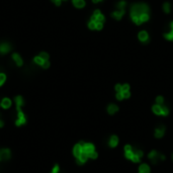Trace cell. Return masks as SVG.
Here are the masks:
<instances>
[{
    "instance_id": "25",
    "label": "cell",
    "mask_w": 173,
    "mask_h": 173,
    "mask_svg": "<svg viewBox=\"0 0 173 173\" xmlns=\"http://www.w3.org/2000/svg\"><path fill=\"white\" fill-rule=\"evenodd\" d=\"M156 103L157 104H164V97L157 96L156 97Z\"/></svg>"
},
{
    "instance_id": "28",
    "label": "cell",
    "mask_w": 173,
    "mask_h": 173,
    "mask_svg": "<svg viewBox=\"0 0 173 173\" xmlns=\"http://www.w3.org/2000/svg\"><path fill=\"white\" fill-rule=\"evenodd\" d=\"M59 171H60V167H59L58 165H55L53 169H52L51 173H59Z\"/></svg>"
},
{
    "instance_id": "27",
    "label": "cell",
    "mask_w": 173,
    "mask_h": 173,
    "mask_svg": "<svg viewBox=\"0 0 173 173\" xmlns=\"http://www.w3.org/2000/svg\"><path fill=\"white\" fill-rule=\"evenodd\" d=\"M5 79H6L5 74H3V73H0V86H1V85L4 83Z\"/></svg>"
},
{
    "instance_id": "15",
    "label": "cell",
    "mask_w": 173,
    "mask_h": 173,
    "mask_svg": "<svg viewBox=\"0 0 173 173\" xmlns=\"http://www.w3.org/2000/svg\"><path fill=\"white\" fill-rule=\"evenodd\" d=\"M151 168L147 163H143L138 167V173H150Z\"/></svg>"
},
{
    "instance_id": "31",
    "label": "cell",
    "mask_w": 173,
    "mask_h": 173,
    "mask_svg": "<svg viewBox=\"0 0 173 173\" xmlns=\"http://www.w3.org/2000/svg\"><path fill=\"white\" fill-rule=\"evenodd\" d=\"M103 0H92V2L93 3H95V4H97V3H100V2H102Z\"/></svg>"
},
{
    "instance_id": "21",
    "label": "cell",
    "mask_w": 173,
    "mask_h": 173,
    "mask_svg": "<svg viewBox=\"0 0 173 173\" xmlns=\"http://www.w3.org/2000/svg\"><path fill=\"white\" fill-rule=\"evenodd\" d=\"M73 1V4H74L75 7H77V8H83L85 6V1L84 0H72Z\"/></svg>"
},
{
    "instance_id": "22",
    "label": "cell",
    "mask_w": 173,
    "mask_h": 173,
    "mask_svg": "<svg viewBox=\"0 0 173 173\" xmlns=\"http://www.w3.org/2000/svg\"><path fill=\"white\" fill-rule=\"evenodd\" d=\"M12 58H13V60L15 61V63L17 64V66H22L23 61H22L21 57H20L19 55H18V54H13Z\"/></svg>"
},
{
    "instance_id": "9",
    "label": "cell",
    "mask_w": 173,
    "mask_h": 173,
    "mask_svg": "<svg viewBox=\"0 0 173 173\" xmlns=\"http://www.w3.org/2000/svg\"><path fill=\"white\" fill-rule=\"evenodd\" d=\"M125 8H124V9L115 8V10L111 12V17H112L113 19L120 20L123 18V16L125 15Z\"/></svg>"
},
{
    "instance_id": "26",
    "label": "cell",
    "mask_w": 173,
    "mask_h": 173,
    "mask_svg": "<svg viewBox=\"0 0 173 173\" xmlns=\"http://www.w3.org/2000/svg\"><path fill=\"white\" fill-rule=\"evenodd\" d=\"M40 57L43 59L44 61H47V60H49V55L47 53H45V52H43V53L40 54Z\"/></svg>"
},
{
    "instance_id": "14",
    "label": "cell",
    "mask_w": 173,
    "mask_h": 173,
    "mask_svg": "<svg viewBox=\"0 0 173 173\" xmlns=\"http://www.w3.org/2000/svg\"><path fill=\"white\" fill-rule=\"evenodd\" d=\"M118 143H120V139H118V137L117 135H112V136H110V140H108V145H110V148H115Z\"/></svg>"
},
{
    "instance_id": "17",
    "label": "cell",
    "mask_w": 173,
    "mask_h": 173,
    "mask_svg": "<svg viewBox=\"0 0 173 173\" xmlns=\"http://www.w3.org/2000/svg\"><path fill=\"white\" fill-rule=\"evenodd\" d=\"M106 110H107V112L110 113V115H115V113H117L118 111V106L115 103H110V104H108Z\"/></svg>"
},
{
    "instance_id": "2",
    "label": "cell",
    "mask_w": 173,
    "mask_h": 173,
    "mask_svg": "<svg viewBox=\"0 0 173 173\" xmlns=\"http://www.w3.org/2000/svg\"><path fill=\"white\" fill-rule=\"evenodd\" d=\"M124 152H125V157L128 160L132 161L134 163H139L141 162L142 158L144 156V153L142 150H138V149H135L134 147L130 144L125 145L124 147Z\"/></svg>"
},
{
    "instance_id": "16",
    "label": "cell",
    "mask_w": 173,
    "mask_h": 173,
    "mask_svg": "<svg viewBox=\"0 0 173 173\" xmlns=\"http://www.w3.org/2000/svg\"><path fill=\"white\" fill-rule=\"evenodd\" d=\"M10 50H11V46L8 43H2V44H0V53L1 54L8 53Z\"/></svg>"
},
{
    "instance_id": "11",
    "label": "cell",
    "mask_w": 173,
    "mask_h": 173,
    "mask_svg": "<svg viewBox=\"0 0 173 173\" xmlns=\"http://www.w3.org/2000/svg\"><path fill=\"white\" fill-rule=\"evenodd\" d=\"M82 153H83V147H82V142H80V143L76 144L73 148V155H74L75 158H77Z\"/></svg>"
},
{
    "instance_id": "7",
    "label": "cell",
    "mask_w": 173,
    "mask_h": 173,
    "mask_svg": "<svg viewBox=\"0 0 173 173\" xmlns=\"http://www.w3.org/2000/svg\"><path fill=\"white\" fill-rule=\"evenodd\" d=\"M90 19L95 21L96 23H99V22L104 23V21H105V17H104V15L101 13V11L99 10V9H96V10L93 12V14H92V16H91Z\"/></svg>"
},
{
    "instance_id": "29",
    "label": "cell",
    "mask_w": 173,
    "mask_h": 173,
    "mask_svg": "<svg viewBox=\"0 0 173 173\" xmlns=\"http://www.w3.org/2000/svg\"><path fill=\"white\" fill-rule=\"evenodd\" d=\"M43 67L46 69V68H49V66H50V62H49V60H47V61H44V63H43Z\"/></svg>"
},
{
    "instance_id": "3",
    "label": "cell",
    "mask_w": 173,
    "mask_h": 173,
    "mask_svg": "<svg viewBox=\"0 0 173 173\" xmlns=\"http://www.w3.org/2000/svg\"><path fill=\"white\" fill-rule=\"evenodd\" d=\"M82 147H83V152L88 156L89 159H96L98 157V153L96 152L95 146L92 143L88 142H82Z\"/></svg>"
},
{
    "instance_id": "18",
    "label": "cell",
    "mask_w": 173,
    "mask_h": 173,
    "mask_svg": "<svg viewBox=\"0 0 173 173\" xmlns=\"http://www.w3.org/2000/svg\"><path fill=\"white\" fill-rule=\"evenodd\" d=\"M164 37L167 40V41H171L173 42V21L171 23H170V28L169 30L166 32V34H164Z\"/></svg>"
},
{
    "instance_id": "33",
    "label": "cell",
    "mask_w": 173,
    "mask_h": 173,
    "mask_svg": "<svg viewBox=\"0 0 173 173\" xmlns=\"http://www.w3.org/2000/svg\"><path fill=\"white\" fill-rule=\"evenodd\" d=\"M172 160H173V155H172Z\"/></svg>"
},
{
    "instance_id": "20",
    "label": "cell",
    "mask_w": 173,
    "mask_h": 173,
    "mask_svg": "<svg viewBox=\"0 0 173 173\" xmlns=\"http://www.w3.org/2000/svg\"><path fill=\"white\" fill-rule=\"evenodd\" d=\"M25 101H23V98L21 96H16L15 97V104H16V108L17 110H21V106L23 105Z\"/></svg>"
},
{
    "instance_id": "30",
    "label": "cell",
    "mask_w": 173,
    "mask_h": 173,
    "mask_svg": "<svg viewBox=\"0 0 173 173\" xmlns=\"http://www.w3.org/2000/svg\"><path fill=\"white\" fill-rule=\"evenodd\" d=\"M52 1H53L57 6H60L61 5V2H62L63 0H52ZM64 1H65V0H64Z\"/></svg>"
},
{
    "instance_id": "4",
    "label": "cell",
    "mask_w": 173,
    "mask_h": 173,
    "mask_svg": "<svg viewBox=\"0 0 173 173\" xmlns=\"http://www.w3.org/2000/svg\"><path fill=\"white\" fill-rule=\"evenodd\" d=\"M152 111L156 115H161V117H167L169 115V108L164 104L155 103L152 106Z\"/></svg>"
},
{
    "instance_id": "5",
    "label": "cell",
    "mask_w": 173,
    "mask_h": 173,
    "mask_svg": "<svg viewBox=\"0 0 173 173\" xmlns=\"http://www.w3.org/2000/svg\"><path fill=\"white\" fill-rule=\"evenodd\" d=\"M115 92H117L115 97H117V100L122 101L124 99L130 98V96H131V91H124V90H122V84H117L115 86Z\"/></svg>"
},
{
    "instance_id": "19",
    "label": "cell",
    "mask_w": 173,
    "mask_h": 173,
    "mask_svg": "<svg viewBox=\"0 0 173 173\" xmlns=\"http://www.w3.org/2000/svg\"><path fill=\"white\" fill-rule=\"evenodd\" d=\"M0 105H1L2 108L7 110V108H9L11 106V100L9 98H3L1 101V103H0Z\"/></svg>"
},
{
    "instance_id": "10",
    "label": "cell",
    "mask_w": 173,
    "mask_h": 173,
    "mask_svg": "<svg viewBox=\"0 0 173 173\" xmlns=\"http://www.w3.org/2000/svg\"><path fill=\"white\" fill-rule=\"evenodd\" d=\"M27 123V117H25V115L23 113L22 110H17V120L15 122L16 125H23Z\"/></svg>"
},
{
    "instance_id": "23",
    "label": "cell",
    "mask_w": 173,
    "mask_h": 173,
    "mask_svg": "<svg viewBox=\"0 0 173 173\" xmlns=\"http://www.w3.org/2000/svg\"><path fill=\"white\" fill-rule=\"evenodd\" d=\"M163 11L165 13H170L171 12V4L169 2H164L163 3Z\"/></svg>"
},
{
    "instance_id": "8",
    "label": "cell",
    "mask_w": 173,
    "mask_h": 173,
    "mask_svg": "<svg viewBox=\"0 0 173 173\" xmlns=\"http://www.w3.org/2000/svg\"><path fill=\"white\" fill-rule=\"evenodd\" d=\"M11 157V152L8 149H0V162L9 160Z\"/></svg>"
},
{
    "instance_id": "1",
    "label": "cell",
    "mask_w": 173,
    "mask_h": 173,
    "mask_svg": "<svg viewBox=\"0 0 173 173\" xmlns=\"http://www.w3.org/2000/svg\"><path fill=\"white\" fill-rule=\"evenodd\" d=\"M130 16L137 25H141L150 18V8L146 3H135L131 7Z\"/></svg>"
},
{
    "instance_id": "24",
    "label": "cell",
    "mask_w": 173,
    "mask_h": 173,
    "mask_svg": "<svg viewBox=\"0 0 173 173\" xmlns=\"http://www.w3.org/2000/svg\"><path fill=\"white\" fill-rule=\"evenodd\" d=\"M35 63L37 64V65H43V63H44V60H43V59L40 56H37V57H35Z\"/></svg>"
},
{
    "instance_id": "32",
    "label": "cell",
    "mask_w": 173,
    "mask_h": 173,
    "mask_svg": "<svg viewBox=\"0 0 173 173\" xmlns=\"http://www.w3.org/2000/svg\"><path fill=\"white\" fill-rule=\"evenodd\" d=\"M3 125H4V123H3V120H0V129H1V128L3 127Z\"/></svg>"
},
{
    "instance_id": "13",
    "label": "cell",
    "mask_w": 173,
    "mask_h": 173,
    "mask_svg": "<svg viewBox=\"0 0 173 173\" xmlns=\"http://www.w3.org/2000/svg\"><path fill=\"white\" fill-rule=\"evenodd\" d=\"M138 39L139 41L141 43H144V44H146V43L149 42V35L148 32H146V30H141V32L138 34Z\"/></svg>"
},
{
    "instance_id": "6",
    "label": "cell",
    "mask_w": 173,
    "mask_h": 173,
    "mask_svg": "<svg viewBox=\"0 0 173 173\" xmlns=\"http://www.w3.org/2000/svg\"><path fill=\"white\" fill-rule=\"evenodd\" d=\"M148 159L153 163V164H157L159 161L165 160V156L157 152L156 150H152L150 153L148 154Z\"/></svg>"
},
{
    "instance_id": "12",
    "label": "cell",
    "mask_w": 173,
    "mask_h": 173,
    "mask_svg": "<svg viewBox=\"0 0 173 173\" xmlns=\"http://www.w3.org/2000/svg\"><path fill=\"white\" fill-rule=\"evenodd\" d=\"M165 134V127L164 125H159V127H157L155 129V131H154V136H155V138L157 139H161L163 136H164Z\"/></svg>"
}]
</instances>
